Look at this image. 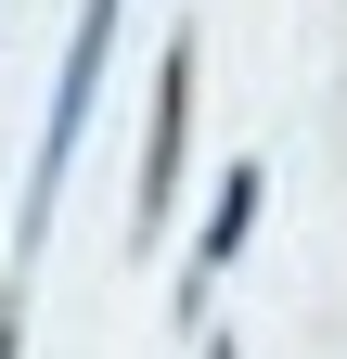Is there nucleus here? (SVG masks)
Wrapping results in <instances>:
<instances>
[{
	"label": "nucleus",
	"instance_id": "f257e3e1",
	"mask_svg": "<svg viewBox=\"0 0 347 359\" xmlns=\"http://www.w3.org/2000/svg\"><path fill=\"white\" fill-rule=\"evenodd\" d=\"M103 52H116V0H77V39H65V77H52V116H39V167H26V218H13V244H26V257L52 244V193H65V154H77V128H91Z\"/></svg>",
	"mask_w": 347,
	"mask_h": 359
},
{
	"label": "nucleus",
	"instance_id": "7ed1b4c3",
	"mask_svg": "<svg viewBox=\"0 0 347 359\" xmlns=\"http://www.w3.org/2000/svg\"><path fill=\"white\" fill-rule=\"evenodd\" d=\"M257 193H270V167H232V180H219V205H206V231H193V295H181L193 321H206V283H219V269L244 257V231H257Z\"/></svg>",
	"mask_w": 347,
	"mask_h": 359
},
{
	"label": "nucleus",
	"instance_id": "f03ea898",
	"mask_svg": "<svg viewBox=\"0 0 347 359\" xmlns=\"http://www.w3.org/2000/svg\"><path fill=\"white\" fill-rule=\"evenodd\" d=\"M181 142H193V26L167 39V65H155V116H142V193H129V218H142V231H167V205H181Z\"/></svg>",
	"mask_w": 347,
	"mask_h": 359
}]
</instances>
